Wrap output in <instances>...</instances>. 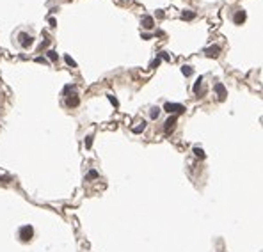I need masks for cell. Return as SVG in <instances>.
I'll return each mask as SVG.
<instances>
[{
    "label": "cell",
    "instance_id": "4fadbf2b",
    "mask_svg": "<svg viewBox=\"0 0 263 252\" xmlns=\"http://www.w3.org/2000/svg\"><path fill=\"white\" fill-rule=\"evenodd\" d=\"M181 16H183V20H194V18H196V13H192V11H183Z\"/></svg>",
    "mask_w": 263,
    "mask_h": 252
},
{
    "label": "cell",
    "instance_id": "52a82bcc",
    "mask_svg": "<svg viewBox=\"0 0 263 252\" xmlns=\"http://www.w3.org/2000/svg\"><path fill=\"white\" fill-rule=\"evenodd\" d=\"M174 126H176V115H171V117H167V119H165V126H164L165 131H171Z\"/></svg>",
    "mask_w": 263,
    "mask_h": 252
},
{
    "label": "cell",
    "instance_id": "7a4b0ae2",
    "mask_svg": "<svg viewBox=\"0 0 263 252\" xmlns=\"http://www.w3.org/2000/svg\"><path fill=\"white\" fill-rule=\"evenodd\" d=\"M18 43L22 45L23 48H29L30 45L34 43V37H32V34H27V32H20V34H18Z\"/></svg>",
    "mask_w": 263,
    "mask_h": 252
},
{
    "label": "cell",
    "instance_id": "2e32d148",
    "mask_svg": "<svg viewBox=\"0 0 263 252\" xmlns=\"http://www.w3.org/2000/svg\"><path fill=\"white\" fill-rule=\"evenodd\" d=\"M64 60H66V64H68V66H71V68H77V62L73 60L69 55H64Z\"/></svg>",
    "mask_w": 263,
    "mask_h": 252
},
{
    "label": "cell",
    "instance_id": "ba28073f",
    "mask_svg": "<svg viewBox=\"0 0 263 252\" xmlns=\"http://www.w3.org/2000/svg\"><path fill=\"white\" fill-rule=\"evenodd\" d=\"M78 103H80V100H78V96L77 94H73V96H69L68 100H66V105L69 108H73V107H78Z\"/></svg>",
    "mask_w": 263,
    "mask_h": 252
},
{
    "label": "cell",
    "instance_id": "d6986e66",
    "mask_svg": "<svg viewBox=\"0 0 263 252\" xmlns=\"http://www.w3.org/2000/svg\"><path fill=\"white\" fill-rule=\"evenodd\" d=\"M84 144H86V148L89 149L91 146H92V135H87V137H86V140H84Z\"/></svg>",
    "mask_w": 263,
    "mask_h": 252
},
{
    "label": "cell",
    "instance_id": "30bf717a",
    "mask_svg": "<svg viewBox=\"0 0 263 252\" xmlns=\"http://www.w3.org/2000/svg\"><path fill=\"white\" fill-rule=\"evenodd\" d=\"M144 128H146V123L142 121V123H139L137 126H133L132 131H133V133H141V131H144Z\"/></svg>",
    "mask_w": 263,
    "mask_h": 252
},
{
    "label": "cell",
    "instance_id": "ac0fdd59",
    "mask_svg": "<svg viewBox=\"0 0 263 252\" xmlns=\"http://www.w3.org/2000/svg\"><path fill=\"white\" fill-rule=\"evenodd\" d=\"M107 98H109V101H110V103L114 105V107H116V108H118V107H119V101H118V100H116V98L112 96V94H107Z\"/></svg>",
    "mask_w": 263,
    "mask_h": 252
},
{
    "label": "cell",
    "instance_id": "8fae6325",
    "mask_svg": "<svg viewBox=\"0 0 263 252\" xmlns=\"http://www.w3.org/2000/svg\"><path fill=\"white\" fill-rule=\"evenodd\" d=\"M100 177V174H98V171H94V169H91L89 172H87V180L89 181H92V180H98Z\"/></svg>",
    "mask_w": 263,
    "mask_h": 252
},
{
    "label": "cell",
    "instance_id": "277c9868",
    "mask_svg": "<svg viewBox=\"0 0 263 252\" xmlns=\"http://www.w3.org/2000/svg\"><path fill=\"white\" fill-rule=\"evenodd\" d=\"M215 92H217V98H219L220 101H224V100H226L228 91H226V87L222 85V83H215Z\"/></svg>",
    "mask_w": 263,
    "mask_h": 252
},
{
    "label": "cell",
    "instance_id": "5bb4252c",
    "mask_svg": "<svg viewBox=\"0 0 263 252\" xmlns=\"http://www.w3.org/2000/svg\"><path fill=\"white\" fill-rule=\"evenodd\" d=\"M150 115H151V119H158V115H160V108H158V107H155V108H151V112H150Z\"/></svg>",
    "mask_w": 263,
    "mask_h": 252
},
{
    "label": "cell",
    "instance_id": "e0dca14e",
    "mask_svg": "<svg viewBox=\"0 0 263 252\" xmlns=\"http://www.w3.org/2000/svg\"><path fill=\"white\" fill-rule=\"evenodd\" d=\"M194 154L197 156V158H205V151L201 148H194Z\"/></svg>",
    "mask_w": 263,
    "mask_h": 252
},
{
    "label": "cell",
    "instance_id": "d4e9b609",
    "mask_svg": "<svg viewBox=\"0 0 263 252\" xmlns=\"http://www.w3.org/2000/svg\"><path fill=\"white\" fill-rule=\"evenodd\" d=\"M156 16H158V18H164V11H156Z\"/></svg>",
    "mask_w": 263,
    "mask_h": 252
},
{
    "label": "cell",
    "instance_id": "5b68a950",
    "mask_svg": "<svg viewBox=\"0 0 263 252\" xmlns=\"http://www.w3.org/2000/svg\"><path fill=\"white\" fill-rule=\"evenodd\" d=\"M245 18H247L245 11H244V9H240V11H236V13H235V16H233V22H235L236 25H242V23L245 22Z\"/></svg>",
    "mask_w": 263,
    "mask_h": 252
},
{
    "label": "cell",
    "instance_id": "6da1fadb",
    "mask_svg": "<svg viewBox=\"0 0 263 252\" xmlns=\"http://www.w3.org/2000/svg\"><path fill=\"white\" fill-rule=\"evenodd\" d=\"M18 234H20V240L22 241H30L34 236V229H32V226H22Z\"/></svg>",
    "mask_w": 263,
    "mask_h": 252
},
{
    "label": "cell",
    "instance_id": "44dd1931",
    "mask_svg": "<svg viewBox=\"0 0 263 252\" xmlns=\"http://www.w3.org/2000/svg\"><path fill=\"white\" fill-rule=\"evenodd\" d=\"M158 59H164V60H171V57H169V55H167V54H165V51H162V54H160V57H158Z\"/></svg>",
    "mask_w": 263,
    "mask_h": 252
},
{
    "label": "cell",
    "instance_id": "9c48e42d",
    "mask_svg": "<svg viewBox=\"0 0 263 252\" xmlns=\"http://www.w3.org/2000/svg\"><path fill=\"white\" fill-rule=\"evenodd\" d=\"M142 27L144 28H153V18L151 16H144L142 18Z\"/></svg>",
    "mask_w": 263,
    "mask_h": 252
},
{
    "label": "cell",
    "instance_id": "cb8c5ba5",
    "mask_svg": "<svg viewBox=\"0 0 263 252\" xmlns=\"http://www.w3.org/2000/svg\"><path fill=\"white\" fill-rule=\"evenodd\" d=\"M153 36L151 34H142V39H146V41H148V39H151Z\"/></svg>",
    "mask_w": 263,
    "mask_h": 252
},
{
    "label": "cell",
    "instance_id": "3957f363",
    "mask_svg": "<svg viewBox=\"0 0 263 252\" xmlns=\"http://www.w3.org/2000/svg\"><path fill=\"white\" fill-rule=\"evenodd\" d=\"M164 110L169 114H178V112H183V105L181 103H165Z\"/></svg>",
    "mask_w": 263,
    "mask_h": 252
},
{
    "label": "cell",
    "instance_id": "9a60e30c",
    "mask_svg": "<svg viewBox=\"0 0 263 252\" xmlns=\"http://www.w3.org/2000/svg\"><path fill=\"white\" fill-rule=\"evenodd\" d=\"M46 55H48V59H50V60H54V62H57V59H59V57H57V54H55L54 50H48V51H46Z\"/></svg>",
    "mask_w": 263,
    "mask_h": 252
},
{
    "label": "cell",
    "instance_id": "8992f818",
    "mask_svg": "<svg viewBox=\"0 0 263 252\" xmlns=\"http://www.w3.org/2000/svg\"><path fill=\"white\" fill-rule=\"evenodd\" d=\"M219 54H220V46H217V45H213V46H208L206 48V57H219Z\"/></svg>",
    "mask_w": 263,
    "mask_h": 252
},
{
    "label": "cell",
    "instance_id": "603a6c76",
    "mask_svg": "<svg viewBox=\"0 0 263 252\" xmlns=\"http://www.w3.org/2000/svg\"><path fill=\"white\" fill-rule=\"evenodd\" d=\"M48 23H50V27H55V25H57V22H55V18H50V20H48Z\"/></svg>",
    "mask_w": 263,
    "mask_h": 252
},
{
    "label": "cell",
    "instance_id": "7c38bea8",
    "mask_svg": "<svg viewBox=\"0 0 263 252\" xmlns=\"http://www.w3.org/2000/svg\"><path fill=\"white\" fill-rule=\"evenodd\" d=\"M181 73H183L185 77H190L192 73H194V69H192L190 66H181Z\"/></svg>",
    "mask_w": 263,
    "mask_h": 252
},
{
    "label": "cell",
    "instance_id": "7402d4cb",
    "mask_svg": "<svg viewBox=\"0 0 263 252\" xmlns=\"http://www.w3.org/2000/svg\"><path fill=\"white\" fill-rule=\"evenodd\" d=\"M156 66H160V59H155V60L151 62V68H156Z\"/></svg>",
    "mask_w": 263,
    "mask_h": 252
},
{
    "label": "cell",
    "instance_id": "ffe728a7",
    "mask_svg": "<svg viewBox=\"0 0 263 252\" xmlns=\"http://www.w3.org/2000/svg\"><path fill=\"white\" fill-rule=\"evenodd\" d=\"M201 83H203V78H199V80L194 83V92H199V89H201Z\"/></svg>",
    "mask_w": 263,
    "mask_h": 252
}]
</instances>
